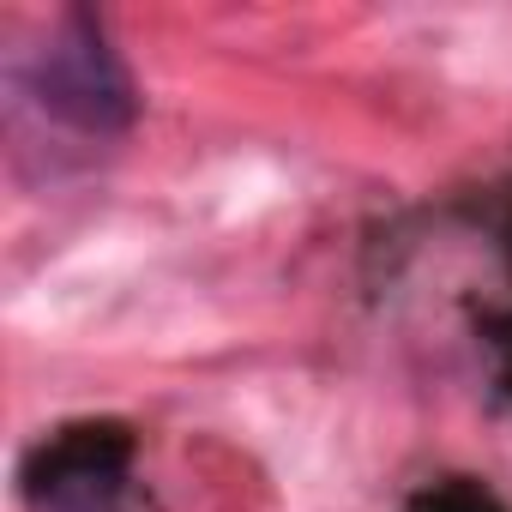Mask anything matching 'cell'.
Listing matches in <instances>:
<instances>
[{
    "label": "cell",
    "mask_w": 512,
    "mask_h": 512,
    "mask_svg": "<svg viewBox=\"0 0 512 512\" xmlns=\"http://www.w3.org/2000/svg\"><path fill=\"white\" fill-rule=\"evenodd\" d=\"M31 97L43 103V115L79 127V133H121L133 127V79L121 67V55L109 49L103 25L91 13H67L49 43L31 55Z\"/></svg>",
    "instance_id": "1"
},
{
    "label": "cell",
    "mask_w": 512,
    "mask_h": 512,
    "mask_svg": "<svg viewBox=\"0 0 512 512\" xmlns=\"http://www.w3.org/2000/svg\"><path fill=\"white\" fill-rule=\"evenodd\" d=\"M133 464V434L121 422H73L31 446L25 500L37 512H109Z\"/></svg>",
    "instance_id": "2"
},
{
    "label": "cell",
    "mask_w": 512,
    "mask_h": 512,
    "mask_svg": "<svg viewBox=\"0 0 512 512\" xmlns=\"http://www.w3.org/2000/svg\"><path fill=\"white\" fill-rule=\"evenodd\" d=\"M410 512H494V506H488L482 494H470V488H440V494L428 488Z\"/></svg>",
    "instance_id": "3"
}]
</instances>
